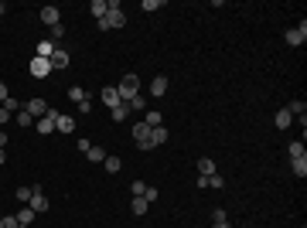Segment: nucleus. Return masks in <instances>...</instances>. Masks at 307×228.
Masks as SVG:
<instances>
[{"label":"nucleus","instance_id":"4468645a","mask_svg":"<svg viewBox=\"0 0 307 228\" xmlns=\"http://www.w3.org/2000/svg\"><path fill=\"white\" fill-rule=\"evenodd\" d=\"M34 55H38V58H52V55H55V44H52V38L38 41V48H34Z\"/></svg>","mask_w":307,"mask_h":228},{"label":"nucleus","instance_id":"bb28decb","mask_svg":"<svg viewBox=\"0 0 307 228\" xmlns=\"http://www.w3.org/2000/svg\"><path fill=\"white\" fill-rule=\"evenodd\" d=\"M290 171L297 174V177H307V157H300V160H290Z\"/></svg>","mask_w":307,"mask_h":228},{"label":"nucleus","instance_id":"6e6552de","mask_svg":"<svg viewBox=\"0 0 307 228\" xmlns=\"http://www.w3.org/2000/svg\"><path fill=\"white\" fill-rule=\"evenodd\" d=\"M48 205H52V201L44 198V191H41V188H34V194H31V201H28V208L34 211V215H41V211H48Z\"/></svg>","mask_w":307,"mask_h":228},{"label":"nucleus","instance_id":"a18cd8bd","mask_svg":"<svg viewBox=\"0 0 307 228\" xmlns=\"http://www.w3.org/2000/svg\"><path fill=\"white\" fill-rule=\"evenodd\" d=\"M18 228H31V225H18Z\"/></svg>","mask_w":307,"mask_h":228},{"label":"nucleus","instance_id":"f03ea898","mask_svg":"<svg viewBox=\"0 0 307 228\" xmlns=\"http://www.w3.org/2000/svg\"><path fill=\"white\" fill-rule=\"evenodd\" d=\"M116 92H120V102H134L136 92H140V78L136 75H123L120 85H116Z\"/></svg>","mask_w":307,"mask_h":228},{"label":"nucleus","instance_id":"6ab92c4d","mask_svg":"<svg viewBox=\"0 0 307 228\" xmlns=\"http://www.w3.org/2000/svg\"><path fill=\"white\" fill-rule=\"evenodd\" d=\"M4 109H7L10 116H18L20 109H24V102H20V99H14V95H7V99H4Z\"/></svg>","mask_w":307,"mask_h":228},{"label":"nucleus","instance_id":"a19ab883","mask_svg":"<svg viewBox=\"0 0 307 228\" xmlns=\"http://www.w3.org/2000/svg\"><path fill=\"white\" fill-rule=\"evenodd\" d=\"M4 147H7V133L0 130V150H4Z\"/></svg>","mask_w":307,"mask_h":228},{"label":"nucleus","instance_id":"4c0bfd02","mask_svg":"<svg viewBox=\"0 0 307 228\" xmlns=\"http://www.w3.org/2000/svg\"><path fill=\"white\" fill-rule=\"evenodd\" d=\"M144 10H160V0H144Z\"/></svg>","mask_w":307,"mask_h":228},{"label":"nucleus","instance_id":"f3484780","mask_svg":"<svg viewBox=\"0 0 307 228\" xmlns=\"http://www.w3.org/2000/svg\"><path fill=\"white\" fill-rule=\"evenodd\" d=\"M144 123H147L150 130H157V126H164V116L157 113V109H147V116H144Z\"/></svg>","mask_w":307,"mask_h":228},{"label":"nucleus","instance_id":"f257e3e1","mask_svg":"<svg viewBox=\"0 0 307 228\" xmlns=\"http://www.w3.org/2000/svg\"><path fill=\"white\" fill-rule=\"evenodd\" d=\"M106 7H110V14L99 20V31H110V27H126V14L120 10V0H110Z\"/></svg>","mask_w":307,"mask_h":228},{"label":"nucleus","instance_id":"39448f33","mask_svg":"<svg viewBox=\"0 0 307 228\" xmlns=\"http://www.w3.org/2000/svg\"><path fill=\"white\" fill-rule=\"evenodd\" d=\"M24 109L34 116V119H41V116H48V109H52V106H48V102H44L41 95H31V99L24 102Z\"/></svg>","mask_w":307,"mask_h":228},{"label":"nucleus","instance_id":"423d86ee","mask_svg":"<svg viewBox=\"0 0 307 228\" xmlns=\"http://www.w3.org/2000/svg\"><path fill=\"white\" fill-rule=\"evenodd\" d=\"M55 109H48V116H41V119H34V130H38L41 136H48V133H55Z\"/></svg>","mask_w":307,"mask_h":228},{"label":"nucleus","instance_id":"c03bdc74","mask_svg":"<svg viewBox=\"0 0 307 228\" xmlns=\"http://www.w3.org/2000/svg\"><path fill=\"white\" fill-rule=\"evenodd\" d=\"M4 10H7V7H4V3H0V14H4Z\"/></svg>","mask_w":307,"mask_h":228},{"label":"nucleus","instance_id":"58836bf2","mask_svg":"<svg viewBox=\"0 0 307 228\" xmlns=\"http://www.w3.org/2000/svg\"><path fill=\"white\" fill-rule=\"evenodd\" d=\"M10 119H14V116H10V113H7V109H4V106H0V126H7Z\"/></svg>","mask_w":307,"mask_h":228},{"label":"nucleus","instance_id":"72a5a7b5","mask_svg":"<svg viewBox=\"0 0 307 228\" xmlns=\"http://www.w3.org/2000/svg\"><path fill=\"white\" fill-rule=\"evenodd\" d=\"M130 191H134V198H144V191H147V184H144V181H134V184H130Z\"/></svg>","mask_w":307,"mask_h":228},{"label":"nucleus","instance_id":"5701e85b","mask_svg":"<svg viewBox=\"0 0 307 228\" xmlns=\"http://www.w3.org/2000/svg\"><path fill=\"white\" fill-rule=\"evenodd\" d=\"M14 218H18V225H31V222H34V211H31L28 205H24V208H20L18 215H14Z\"/></svg>","mask_w":307,"mask_h":228},{"label":"nucleus","instance_id":"4be33fe9","mask_svg":"<svg viewBox=\"0 0 307 228\" xmlns=\"http://www.w3.org/2000/svg\"><path fill=\"white\" fill-rule=\"evenodd\" d=\"M68 99H72V102H86V99H89V92H86V89H82V85H72V89H68Z\"/></svg>","mask_w":307,"mask_h":228},{"label":"nucleus","instance_id":"412c9836","mask_svg":"<svg viewBox=\"0 0 307 228\" xmlns=\"http://www.w3.org/2000/svg\"><path fill=\"white\" fill-rule=\"evenodd\" d=\"M212 174H215V164H212L208 157H202L198 160V177H212Z\"/></svg>","mask_w":307,"mask_h":228},{"label":"nucleus","instance_id":"f704fd0d","mask_svg":"<svg viewBox=\"0 0 307 228\" xmlns=\"http://www.w3.org/2000/svg\"><path fill=\"white\" fill-rule=\"evenodd\" d=\"M58 38H65V24H55V27H52V44H55Z\"/></svg>","mask_w":307,"mask_h":228},{"label":"nucleus","instance_id":"7c9ffc66","mask_svg":"<svg viewBox=\"0 0 307 228\" xmlns=\"http://www.w3.org/2000/svg\"><path fill=\"white\" fill-rule=\"evenodd\" d=\"M126 106H130V113H144V109H147V99H144V95H136L134 102H126Z\"/></svg>","mask_w":307,"mask_h":228},{"label":"nucleus","instance_id":"473e14b6","mask_svg":"<svg viewBox=\"0 0 307 228\" xmlns=\"http://www.w3.org/2000/svg\"><path fill=\"white\" fill-rule=\"evenodd\" d=\"M31 194H34V188H18V201L28 205V201H31Z\"/></svg>","mask_w":307,"mask_h":228},{"label":"nucleus","instance_id":"393cba45","mask_svg":"<svg viewBox=\"0 0 307 228\" xmlns=\"http://www.w3.org/2000/svg\"><path fill=\"white\" fill-rule=\"evenodd\" d=\"M287 150H290V160H300V157H307V147L300 143V140H297V143H290Z\"/></svg>","mask_w":307,"mask_h":228},{"label":"nucleus","instance_id":"9b49d317","mask_svg":"<svg viewBox=\"0 0 307 228\" xmlns=\"http://www.w3.org/2000/svg\"><path fill=\"white\" fill-rule=\"evenodd\" d=\"M68 61H72L68 48H55V55H52V68H68Z\"/></svg>","mask_w":307,"mask_h":228},{"label":"nucleus","instance_id":"a211bd4d","mask_svg":"<svg viewBox=\"0 0 307 228\" xmlns=\"http://www.w3.org/2000/svg\"><path fill=\"white\" fill-rule=\"evenodd\" d=\"M164 143H168V130H164V126L150 130V147H164Z\"/></svg>","mask_w":307,"mask_h":228},{"label":"nucleus","instance_id":"79ce46f5","mask_svg":"<svg viewBox=\"0 0 307 228\" xmlns=\"http://www.w3.org/2000/svg\"><path fill=\"white\" fill-rule=\"evenodd\" d=\"M4 164H7V150H0V167H4Z\"/></svg>","mask_w":307,"mask_h":228},{"label":"nucleus","instance_id":"c756f323","mask_svg":"<svg viewBox=\"0 0 307 228\" xmlns=\"http://www.w3.org/2000/svg\"><path fill=\"white\" fill-rule=\"evenodd\" d=\"M102 164H106V171H110V174H116L120 167H123V160H120V157H110V153H106V160H102Z\"/></svg>","mask_w":307,"mask_h":228},{"label":"nucleus","instance_id":"ea45409f","mask_svg":"<svg viewBox=\"0 0 307 228\" xmlns=\"http://www.w3.org/2000/svg\"><path fill=\"white\" fill-rule=\"evenodd\" d=\"M7 95H10V89H7V85L0 82V106H4V99H7Z\"/></svg>","mask_w":307,"mask_h":228},{"label":"nucleus","instance_id":"f8f14e48","mask_svg":"<svg viewBox=\"0 0 307 228\" xmlns=\"http://www.w3.org/2000/svg\"><path fill=\"white\" fill-rule=\"evenodd\" d=\"M99 99L106 102V109H116V106H120V92H116L113 85H106V89L99 92Z\"/></svg>","mask_w":307,"mask_h":228},{"label":"nucleus","instance_id":"ddd939ff","mask_svg":"<svg viewBox=\"0 0 307 228\" xmlns=\"http://www.w3.org/2000/svg\"><path fill=\"white\" fill-rule=\"evenodd\" d=\"M89 14H92V17H96V20H102V17H106V14H110V7H106V0H92V3H89Z\"/></svg>","mask_w":307,"mask_h":228},{"label":"nucleus","instance_id":"9d476101","mask_svg":"<svg viewBox=\"0 0 307 228\" xmlns=\"http://www.w3.org/2000/svg\"><path fill=\"white\" fill-rule=\"evenodd\" d=\"M55 130L58 133H76V116H55Z\"/></svg>","mask_w":307,"mask_h":228},{"label":"nucleus","instance_id":"dca6fc26","mask_svg":"<svg viewBox=\"0 0 307 228\" xmlns=\"http://www.w3.org/2000/svg\"><path fill=\"white\" fill-rule=\"evenodd\" d=\"M164 92H168V78H164V75H157V78L150 82V95H157V99H160Z\"/></svg>","mask_w":307,"mask_h":228},{"label":"nucleus","instance_id":"e433bc0d","mask_svg":"<svg viewBox=\"0 0 307 228\" xmlns=\"http://www.w3.org/2000/svg\"><path fill=\"white\" fill-rule=\"evenodd\" d=\"M0 228H18V218H14V215H7V218H0Z\"/></svg>","mask_w":307,"mask_h":228},{"label":"nucleus","instance_id":"b1692460","mask_svg":"<svg viewBox=\"0 0 307 228\" xmlns=\"http://www.w3.org/2000/svg\"><path fill=\"white\" fill-rule=\"evenodd\" d=\"M14 123H18V126H24V130H28V126H34V116L28 113V109H20V113L14 116Z\"/></svg>","mask_w":307,"mask_h":228},{"label":"nucleus","instance_id":"2f4dec72","mask_svg":"<svg viewBox=\"0 0 307 228\" xmlns=\"http://www.w3.org/2000/svg\"><path fill=\"white\" fill-rule=\"evenodd\" d=\"M205 184H208V188H226V177H222V174H212V177H205Z\"/></svg>","mask_w":307,"mask_h":228},{"label":"nucleus","instance_id":"7ed1b4c3","mask_svg":"<svg viewBox=\"0 0 307 228\" xmlns=\"http://www.w3.org/2000/svg\"><path fill=\"white\" fill-rule=\"evenodd\" d=\"M134 140H136V150H154L150 147V126H147L144 119L134 123Z\"/></svg>","mask_w":307,"mask_h":228},{"label":"nucleus","instance_id":"0eeeda50","mask_svg":"<svg viewBox=\"0 0 307 228\" xmlns=\"http://www.w3.org/2000/svg\"><path fill=\"white\" fill-rule=\"evenodd\" d=\"M284 38H287V44H290V48H297V44H304V41H307V24H304V20H300V27H290V31H287V34H284Z\"/></svg>","mask_w":307,"mask_h":228},{"label":"nucleus","instance_id":"aec40b11","mask_svg":"<svg viewBox=\"0 0 307 228\" xmlns=\"http://www.w3.org/2000/svg\"><path fill=\"white\" fill-rule=\"evenodd\" d=\"M86 160H89V164H102V160H106V150H102V147H89Z\"/></svg>","mask_w":307,"mask_h":228},{"label":"nucleus","instance_id":"2eb2a0df","mask_svg":"<svg viewBox=\"0 0 307 228\" xmlns=\"http://www.w3.org/2000/svg\"><path fill=\"white\" fill-rule=\"evenodd\" d=\"M287 113H290V116H300V123H304V116H307V102H304V99H294V102L287 106Z\"/></svg>","mask_w":307,"mask_h":228},{"label":"nucleus","instance_id":"cd10ccee","mask_svg":"<svg viewBox=\"0 0 307 228\" xmlns=\"http://www.w3.org/2000/svg\"><path fill=\"white\" fill-rule=\"evenodd\" d=\"M290 123H294V116H290L287 109H280V113H276V130H287Z\"/></svg>","mask_w":307,"mask_h":228},{"label":"nucleus","instance_id":"1a4fd4ad","mask_svg":"<svg viewBox=\"0 0 307 228\" xmlns=\"http://www.w3.org/2000/svg\"><path fill=\"white\" fill-rule=\"evenodd\" d=\"M41 20H44L48 27H55V24H62V10L48 3V7H41Z\"/></svg>","mask_w":307,"mask_h":228},{"label":"nucleus","instance_id":"20e7f679","mask_svg":"<svg viewBox=\"0 0 307 228\" xmlns=\"http://www.w3.org/2000/svg\"><path fill=\"white\" fill-rule=\"evenodd\" d=\"M28 72H31V75L34 78H48L52 75V58H31V65H28Z\"/></svg>","mask_w":307,"mask_h":228},{"label":"nucleus","instance_id":"a878e982","mask_svg":"<svg viewBox=\"0 0 307 228\" xmlns=\"http://www.w3.org/2000/svg\"><path fill=\"white\" fill-rule=\"evenodd\" d=\"M130 208H134V215H147L150 201H147V198H134V201H130Z\"/></svg>","mask_w":307,"mask_h":228},{"label":"nucleus","instance_id":"c85d7f7f","mask_svg":"<svg viewBox=\"0 0 307 228\" xmlns=\"http://www.w3.org/2000/svg\"><path fill=\"white\" fill-rule=\"evenodd\" d=\"M110 113H113V123H120V119H126V116H130V106H126V102H120L116 109H110Z\"/></svg>","mask_w":307,"mask_h":228},{"label":"nucleus","instance_id":"c9c22d12","mask_svg":"<svg viewBox=\"0 0 307 228\" xmlns=\"http://www.w3.org/2000/svg\"><path fill=\"white\" fill-rule=\"evenodd\" d=\"M215 222H229V215H226L222 208H215V211H212V225H215Z\"/></svg>","mask_w":307,"mask_h":228},{"label":"nucleus","instance_id":"37998d69","mask_svg":"<svg viewBox=\"0 0 307 228\" xmlns=\"http://www.w3.org/2000/svg\"><path fill=\"white\" fill-rule=\"evenodd\" d=\"M212 228H229V222H215V225H212Z\"/></svg>","mask_w":307,"mask_h":228}]
</instances>
